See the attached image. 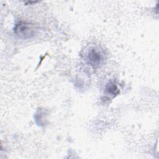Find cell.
Masks as SVG:
<instances>
[{
	"instance_id": "cell-2",
	"label": "cell",
	"mask_w": 159,
	"mask_h": 159,
	"mask_svg": "<svg viewBox=\"0 0 159 159\" xmlns=\"http://www.w3.org/2000/svg\"><path fill=\"white\" fill-rule=\"evenodd\" d=\"M14 31L19 38L29 39L35 35L37 29L34 24L24 21H19L15 25Z\"/></svg>"
},
{
	"instance_id": "cell-3",
	"label": "cell",
	"mask_w": 159,
	"mask_h": 159,
	"mask_svg": "<svg viewBox=\"0 0 159 159\" xmlns=\"http://www.w3.org/2000/svg\"><path fill=\"white\" fill-rule=\"evenodd\" d=\"M106 91L107 94H110L112 96L117 95L119 93L117 86L112 82H109L108 84H107L106 86Z\"/></svg>"
},
{
	"instance_id": "cell-1",
	"label": "cell",
	"mask_w": 159,
	"mask_h": 159,
	"mask_svg": "<svg viewBox=\"0 0 159 159\" xmlns=\"http://www.w3.org/2000/svg\"><path fill=\"white\" fill-rule=\"evenodd\" d=\"M87 62L94 68H99L104 63L105 56L104 52L98 47H91L85 55Z\"/></svg>"
}]
</instances>
